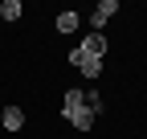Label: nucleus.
<instances>
[{"mask_svg":"<svg viewBox=\"0 0 147 139\" xmlns=\"http://www.w3.org/2000/svg\"><path fill=\"white\" fill-rule=\"evenodd\" d=\"M61 115H65L78 131H90V127H94V119H98V115H90V107H86V90H78V86L65 90V98H61Z\"/></svg>","mask_w":147,"mask_h":139,"instance_id":"nucleus-1","label":"nucleus"},{"mask_svg":"<svg viewBox=\"0 0 147 139\" xmlns=\"http://www.w3.org/2000/svg\"><path fill=\"white\" fill-rule=\"evenodd\" d=\"M69 65L78 70L82 78H98V74H102V57H94V53H86L82 45H74V49H69Z\"/></svg>","mask_w":147,"mask_h":139,"instance_id":"nucleus-2","label":"nucleus"},{"mask_svg":"<svg viewBox=\"0 0 147 139\" xmlns=\"http://www.w3.org/2000/svg\"><path fill=\"white\" fill-rule=\"evenodd\" d=\"M115 12H119V0H102V4L90 12V33H102V25H106Z\"/></svg>","mask_w":147,"mask_h":139,"instance_id":"nucleus-3","label":"nucleus"},{"mask_svg":"<svg viewBox=\"0 0 147 139\" xmlns=\"http://www.w3.org/2000/svg\"><path fill=\"white\" fill-rule=\"evenodd\" d=\"M0 127H4V131H25V111H21V107H4Z\"/></svg>","mask_w":147,"mask_h":139,"instance_id":"nucleus-4","label":"nucleus"},{"mask_svg":"<svg viewBox=\"0 0 147 139\" xmlns=\"http://www.w3.org/2000/svg\"><path fill=\"white\" fill-rule=\"evenodd\" d=\"M82 49H86V53H94V57H106V37H102V33H90V37L82 41Z\"/></svg>","mask_w":147,"mask_h":139,"instance_id":"nucleus-5","label":"nucleus"},{"mask_svg":"<svg viewBox=\"0 0 147 139\" xmlns=\"http://www.w3.org/2000/svg\"><path fill=\"white\" fill-rule=\"evenodd\" d=\"M78 25H82V16H78V12H69V8L57 12V33H78Z\"/></svg>","mask_w":147,"mask_h":139,"instance_id":"nucleus-6","label":"nucleus"},{"mask_svg":"<svg viewBox=\"0 0 147 139\" xmlns=\"http://www.w3.org/2000/svg\"><path fill=\"white\" fill-rule=\"evenodd\" d=\"M21 12H25L21 0H4V4H0V16H4V21H21Z\"/></svg>","mask_w":147,"mask_h":139,"instance_id":"nucleus-7","label":"nucleus"},{"mask_svg":"<svg viewBox=\"0 0 147 139\" xmlns=\"http://www.w3.org/2000/svg\"><path fill=\"white\" fill-rule=\"evenodd\" d=\"M86 107H90V115H98V111H102V94L90 90V94H86Z\"/></svg>","mask_w":147,"mask_h":139,"instance_id":"nucleus-8","label":"nucleus"}]
</instances>
